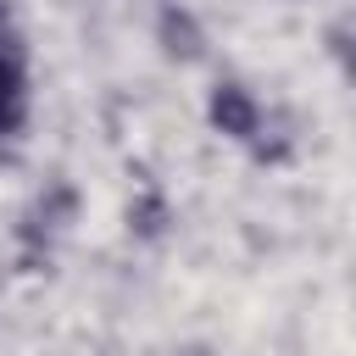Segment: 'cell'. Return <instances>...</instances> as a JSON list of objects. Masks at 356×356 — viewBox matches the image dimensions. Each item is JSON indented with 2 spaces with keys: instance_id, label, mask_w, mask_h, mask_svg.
<instances>
[{
  "instance_id": "6",
  "label": "cell",
  "mask_w": 356,
  "mask_h": 356,
  "mask_svg": "<svg viewBox=\"0 0 356 356\" xmlns=\"http://www.w3.org/2000/svg\"><path fill=\"white\" fill-rule=\"evenodd\" d=\"M328 56H334L339 67H350V28H345V22L328 28Z\"/></svg>"
},
{
  "instance_id": "2",
  "label": "cell",
  "mask_w": 356,
  "mask_h": 356,
  "mask_svg": "<svg viewBox=\"0 0 356 356\" xmlns=\"http://www.w3.org/2000/svg\"><path fill=\"white\" fill-rule=\"evenodd\" d=\"M28 122H33V50L11 0H0V145H17Z\"/></svg>"
},
{
  "instance_id": "5",
  "label": "cell",
  "mask_w": 356,
  "mask_h": 356,
  "mask_svg": "<svg viewBox=\"0 0 356 356\" xmlns=\"http://www.w3.org/2000/svg\"><path fill=\"white\" fill-rule=\"evenodd\" d=\"M172 222H178L172 195H167L156 178L134 184V195H128V206H122V228H128V239H134V245H161V239L172 234Z\"/></svg>"
},
{
  "instance_id": "3",
  "label": "cell",
  "mask_w": 356,
  "mask_h": 356,
  "mask_svg": "<svg viewBox=\"0 0 356 356\" xmlns=\"http://www.w3.org/2000/svg\"><path fill=\"white\" fill-rule=\"evenodd\" d=\"M200 111H206V128H211L222 145H239L245 156L261 145V134H267V122H273V106H267L261 89H256L250 78H239V72H217Z\"/></svg>"
},
{
  "instance_id": "1",
  "label": "cell",
  "mask_w": 356,
  "mask_h": 356,
  "mask_svg": "<svg viewBox=\"0 0 356 356\" xmlns=\"http://www.w3.org/2000/svg\"><path fill=\"white\" fill-rule=\"evenodd\" d=\"M78 211H83L78 184L61 178V172L44 178V184L22 200V211H17V222H11V256H17V267H50L56 250L67 245V234L78 228Z\"/></svg>"
},
{
  "instance_id": "4",
  "label": "cell",
  "mask_w": 356,
  "mask_h": 356,
  "mask_svg": "<svg viewBox=\"0 0 356 356\" xmlns=\"http://www.w3.org/2000/svg\"><path fill=\"white\" fill-rule=\"evenodd\" d=\"M150 44L161 50V61L195 67V61H206L211 33H206V22H200L195 6H184V0H156V11H150Z\"/></svg>"
}]
</instances>
